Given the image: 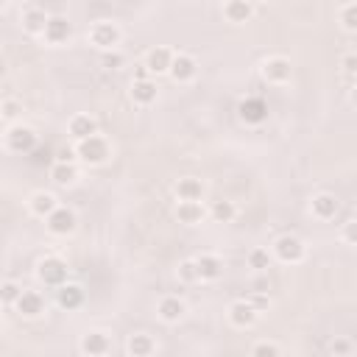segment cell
Masks as SVG:
<instances>
[{
    "label": "cell",
    "mask_w": 357,
    "mask_h": 357,
    "mask_svg": "<svg viewBox=\"0 0 357 357\" xmlns=\"http://www.w3.org/2000/svg\"><path fill=\"white\" fill-rule=\"evenodd\" d=\"M173 192H176L178 201H201L204 192H206V187H204L201 178H195V176H184V178L176 181Z\"/></svg>",
    "instance_id": "obj_23"
},
{
    "label": "cell",
    "mask_w": 357,
    "mask_h": 357,
    "mask_svg": "<svg viewBox=\"0 0 357 357\" xmlns=\"http://www.w3.org/2000/svg\"><path fill=\"white\" fill-rule=\"evenodd\" d=\"M243 298H245L257 312H265V310L271 307V296H268V293H254V290H251V293H248V296H243Z\"/></svg>",
    "instance_id": "obj_36"
},
{
    "label": "cell",
    "mask_w": 357,
    "mask_h": 357,
    "mask_svg": "<svg viewBox=\"0 0 357 357\" xmlns=\"http://www.w3.org/2000/svg\"><path fill=\"white\" fill-rule=\"evenodd\" d=\"M45 226H47V231L53 234V237H70L75 229H78V215L70 209V206H59L47 220H45Z\"/></svg>",
    "instance_id": "obj_7"
},
{
    "label": "cell",
    "mask_w": 357,
    "mask_h": 357,
    "mask_svg": "<svg viewBox=\"0 0 357 357\" xmlns=\"http://www.w3.org/2000/svg\"><path fill=\"white\" fill-rule=\"evenodd\" d=\"M156 312H159V318H162L165 324H178V321L184 318V312H187V304H184L178 296H165V298L159 301Z\"/></svg>",
    "instance_id": "obj_26"
},
{
    "label": "cell",
    "mask_w": 357,
    "mask_h": 357,
    "mask_svg": "<svg viewBox=\"0 0 357 357\" xmlns=\"http://www.w3.org/2000/svg\"><path fill=\"white\" fill-rule=\"evenodd\" d=\"M349 100H351V103H354V106H357V84H354V86H351V92H349Z\"/></svg>",
    "instance_id": "obj_40"
},
{
    "label": "cell",
    "mask_w": 357,
    "mask_h": 357,
    "mask_svg": "<svg viewBox=\"0 0 357 357\" xmlns=\"http://www.w3.org/2000/svg\"><path fill=\"white\" fill-rule=\"evenodd\" d=\"M259 75H262V81L279 86V84H287L293 78V64L284 56H268L262 61V67H259Z\"/></svg>",
    "instance_id": "obj_6"
},
{
    "label": "cell",
    "mask_w": 357,
    "mask_h": 357,
    "mask_svg": "<svg viewBox=\"0 0 357 357\" xmlns=\"http://www.w3.org/2000/svg\"><path fill=\"white\" fill-rule=\"evenodd\" d=\"M20 112H22V103H20V100H14V98H6V100L0 103V117H3V126H6V128H8V126H17Z\"/></svg>",
    "instance_id": "obj_29"
},
{
    "label": "cell",
    "mask_w": 357,
    "mask_h": 357,
    "mask_svg": "<svg viewBox=\"0 0 357 357\" xmlns=\"http://www.w3.org/2000/svg\"><path fill=\"white\" fill-rule=\"evenodd\" d=\"M340 67H343L346 75H357V53H346L340 59Z\"/></svg>",
    "instance_id": "obj_39"
},
{
    "label": "cell",
    "mask_w": 357,
    "mask_h": 357,
    "mask_svg": "<svg viewBox=\"0 0 357 357\" xmlns=\"http://www.w3.org/2000/svg\"><path fill=\"white\" fill-rule=\"evenodd\" d=\"M209 218H212L215 223H231V220L237 218V206H234V201H226V198L212 201V206H209Z\"/></svg>",
    "instance_id": "obj_28"
},
{
    "label": "cell",
    "mask_w": 357,
    "mask_h": 357,
    "mask_svg": "<svg viewBox=\"0 0 357 357\" xmlns=\"http://www.w3.org/2000/svg\"><path fill=\"white\" fill-rule=\"evenodd\" d=\"M254 14H257V6L248 3V0H229V3H223V17L229 22H234V25L248 22Z\"/></svg>",
    "instance_id": "obj_25"
},
{
    "label": "cell",
    "mask_w": 357,
    "mask_h": 357,
    "mask_svg": "<svg viewBox=\"0 0 357 357\" xmlns=\"http://www.w3.org/2000/svg\"><path fill=\"white\" fill-rule=\"evenodd\" d=\"M354 220H357V218H354Z\"/></svg>",
    "instance_id": "obj_41"
},
{
    "label": "cell",
    "mask_w": 357,
    "mask_h": 357,
    "mask_svg": "<svg viewBox=\"0 0 357 357\" xmlns=\"http://www.w3.org/2000/svg\"><path fill=\"white\" fill-rule=\"evenodd\" d=\"M337 22L343 25V31L357 33V3H346V6H340V11H337Z\"/></svg>",
    "instance_id": "obj_30"
},
{
    "label": "cell",
    "mask_w": 357,
    "mask_h": 357,
    "mask_svg": "<svg viewBox=\"0 0 357 357\" xmlns=\"http://www.w3.org/2000/svg\"><path fill=\"white\" fill-rule=\"evenodd\" d=\"M176 276H178V282H184V284L201 282V276H198V265H195V257H192V259H181V262H178V268H176Z\"/></svg>",
    "instance_id": "obj_31"
},
{
    "label": "cell",
    "mask_w": 357,
    "mask_h": 357,
    "mask_svg": "<svg viewBox=\"0 0 357 357\" xmlns=\"http://www.w3.org/2000/svg\"><path fill=\"white\" fill-rule=\"evenodd\" d=\"M173 215H176L178 223H184V226H195V223H201L209 212L204 209L201 201H178L176 209H173Z\"/></svg>",
    "instance_id": "obj_20"
},
{
    "label": "cell",
    "mask_w": 357,
    "mask_h": 357,
    "mask_svg": "<svg viewBox=\"0 0 357 357\" xmlns=\"http://www.w3.org/2000/svg\"><path fill=\"white\" fill-rule=\"evenodd\" d=\"M271 254H273L279 262H284V265H296V262H301V259L307 257V245H304V240L296 237V234H282V237L273 240Z\"/></svg>",
    "instance_id": "obj_5"
},
{
    "label": "cell",
    "mask_w": 357,
    "mask_h": 357,
    "mask_svg": "<svg viewBox=\"0 0 357 357\" xmlns=\"http://www.w3.org/2000/svg\"><path fill=\"white\" fill-rule=\"evenodd\" d=\"M56 304L61 307V310H78L81 304H84V287L81 284H75V282H67V284H61L59 290H56Z\"/></svg>",
    "instance_id": "obj_24"
},
{
    "label": "cell",
    "mask_w": 357,
    "mask_h": 357,
    "mask_svg": "<svg viewBox=\"0 0 357 357\" xmlns=\"http://www.w3.org/2000/svg\"><path fill=\"white\" fill-rule=\"evenodd\" d=\"M70 268H67V262L61 259V257H56V254H50V257H42L39 262H36V279L45 284V287H61V284H67L70 279Z\"/></svg>",
    "instance_id": "obj_3"
},
{
    "label": "cell",
    "mask_w": 357,
    "mask_h": 357,
    "mask_svg": "<svg viewBox=\"0 0 357 357\" xmlns=\"http://www.w3.org/2000/svg\"><path fill=\"white\" fill-rule=\"evenodd\" d=\"M14 310L22 315V318H39L45 312V296L39 290H22L20 301L14 304Z\"/></svg>",
    "instance_id": "obj_17"
},
{
    "label": "cell",
    "mask_w": 357,
    "mask_h": 357,
    "mask_svg": "<svg viewBox=\"0 0 357 357\" xmlns=\"http://www.w3.org/2000/svg\"><path fill=\"white\" fill-rule=\"evenodd\" d=\"M251 357H279V346L273 340H259V343H254Z\"/></svg>",
    "instance_id": "obj_35"
},
{
    "label": "cell",
    "mask_w": 357,
    "mask_h": 357,
    "mask_svg": "<svg viewBox=\"0 0 357 357\" xmlns=\"http://www.w3.org/2000/svg\"><path fill=\"white\" fill-rule=\"evenodd\" d=\"M50 178H53V184H59V187L75 184V178H78L75 162H53V165H50Z\"/></svg>",
    "instance_id": "obj_27"
},
{
    "label": "cell",
    "mask_w": 357,
    "mask_h": 357,
    "mask_svg": "<svg viewBox=\"0 0 357 357\" xmlns=\"http://www.w3.org/2000/svg\"><path fill=\"white\" fill-rule=\"evenodd\" d=\"M59 206H61V204H59L56 192H50V190H36V192H31V198H28L31 215H33V218H42V220H47Z\"/></svg>",
    "instance_id": "obj_11"
},
{
    "label": "cell",
    "mask_w": 357,
    "mask_h": 357,
    "mask_svg": "<svg viewBox=\"0 0 357 357\" xmlns=\"http://www.w3.org/2000/svg\"><path fill=\"white\" fill-rule=\"evenodd\" d=\"M3 142H6V151H11V153H31V151L36 148L39 137H36V131H33L31 126L17 123V126H8V128H6Z\"/></svg>",
    "instance_id": "obj_4"
},
{
    "label": "cell",
    "mask_w": 357,
    "mask_h": 357,
    "mask_svg": "<svg viewBox=\"0 0 357 357\" xmlns=\"http://www.w3.org/2000/svg\"><path fill=\"white\" fill-rule=\"evenodd\" d=\"M86 39H89V45H95L100 53H109V50H117L120 39H123V31H120V25L112 22V20H98V22L89 25Z\"/></svg>",
    "instance_id": "obj_1"
},
{
    "label": "cell",
    "mask_w": 357,
    "mask_h": 357,
    "mask_svg": "<svg viewBox=\"0 0 357 357\" xmlns=\"http://www.w3.org/2000/svg\"><path fill=\"white\" fill-rule=\"evenodd\" d=\"M271 265V254H268V248H251L248 251V268H254V271H265Z\"/></svg>",
    "instance_id": "obj_33"
},
{
    "label": "cell",
    "mask_w": 357,
    "mask_h": 357,
    "mask_svg": "<svg viewBox=\"0 0 357 357\" xmlns=\"http://www.w3.org/2000/svg\"><path fill=\"white\" fill-rule=\"evenodd\" d=\"M20 20H22V31H25V33L42 36V33H45V25H47V20H50V14H47L45 8H39V6H25Z\"/></svg>",
    "instance_id": "obj_15"
},
{
    "label": "cell",
    "mask_w": 357,
    "mask_h": 357,
    "mask_svg": "<svg viewBox=\"0 0 357 357\" xmlns=\"http://www.w3.org/2000/svg\"><path fill=\"white\" fill-rule=\"evenodd\" d=\"M42 39H45L47 45H67V42L73 39V22H70V17H64V14H50Z\"/></svg>",
    "instance_id": "obj_9"
},
{
    "label": "cell",
    "mask_w": 357,
    "mask_h": 357,
    "mask_svg": "<svg viewBox=\"0 0 357 357\" xmlns=\"http://www.w3.org/2000/svg\"><path fill=\"white\" fill-rule=\"evenodd\" d=\"M128 98H131V103H137V106H151V103H156V98H159V86H156L153 78H148V81H131Z\"/></svg>",
    "instance_id": "obj_18"
},
{
    "label": "cell",
    "mask_w": 357,
    "mask_h": 357,
    "mask_svg": "<svg viewBox=\"0 0 357 357\" xmlns=\"http://www.w3.org/2000/svg\"><path fill=\"white\" fill-rule=\"evenodd\" d=\"M337 209H340V201H337L332 192H318V195H312V201H310V212H312V218H318V220H332V218L337 215Z\"/></svg>",
    "instance_id": "obj_16"
},
{
    "label": "cell",
    "mask_w": 357,
    "mask_h": 357,
    "mask_svg": "<svg viewBox=\"0 0 357 357\" xmlns=\"http://www.w3.org/2000/svg\"><path fill=\"white\" fill-rule=\"evenodd\" d=\"M126 61V56L120 50H109V53H100V67L103 70H120Z\"/></svg>",
    "instance_id": "obj_34"
},
{
    "label": "cell",
    "mask_w": 357,
    "mask_h": 357,
    "mask_svg": "<svg viewBox=\"0 0 357 357\" xmlns=\"http://www.w3.org/2000/svg\"><path fill=\"white\" fill-rule=\"evenodd\" d=\"M195 265H198L201 282H218L223 276V259L218 254H198L195 257Z\"/></svg>",
    "instance_id": "obj_21"
},
{
    "label": "cell",
    "mask_w": 357,
    "mask_h": 357,
    "mask_svg": "<svg viewBox=\"0 0 357 357\" xmlns=\"http://www.w3.org/2000/svg\"><path fill=\"white\" fill-rule=\"evenodd\" d=\"M173 59H176V53H173L170 47L156 45V47H151V50L145 53L142 64L148 67V73H151V75H167V73H170V67H173Z\"/></svg>",
    "instance_id": "obj_10"
},
{
    "label": "cell",
    "mask_w": 357,
    "mask_h": 357,
    "mask_svg": "<svg viewBox=\"0 0 357 357\" xmlns=\"http://www.w3.org/2000/svg\"><path fill=\"white\" fill-rule=\"evenodd\" d=\"M167 75H170L176 84H190V81L198 75V61H195L190 53H176L173 67H170Z\"/></svg>",
    "instance_id": "obj_14"
},
{
    "label": "cell",
    "mask_w": 357,
    "mask_h": 357,
    "mask_svg": "<svg viewBox=\"0 0 357 357\" xmlns=\"http://www.w3.org/2000/svg\"><path fill=\"white\" fill-rule=\"evenodd\" d=\"M75 156H78L81 165H86V167H98V165L109 162V156H112V145H109L106 137L95 134V137L84 139V142H75Z\"/></svg>",
    "instance_id": "obj_2"
},
{
    "label": "cell",
    "mask_w": 357,
    "mask_h": 357,
    "mask_svg": "<svg viewBox=\"0 0 357 357\" xmlns=\"http://www.w3.org/2000/svg\"><path fill=\"white\" fill-rule=\"evenodd\" d=\"M20 296H22V287H20L14 279H6L3 287H0V298H3V304H6V307H14V304L20 301Z\"/></svg>",
    "instance_id": "obj_32"
},
{
    "label": "cell",
    "mask_w": 357,
    "mask_h": 357,
    "mask_svg": "<svg viewBox=\"0 0 357 357\" xmlns=\"http://www.w3.org/2000/svg\"><path fill=\"white\" fill-rule=\"evenodd\" d=\"M112 349V337L103 332V329H89L84 337H81V351L84 357H106Z\"/></svg>",
    "instance_id": "obj_13"
},
{
    "label": "cell",
    "mask_w": 357,
    "mask_h": 357,
    "mask_svg": "<svg viewBox=\"0 0 357 357\" xmlns=\"http://www.w3.org/2000/svg\"><path fill=\"white\" fill-rule=\"evenodd\" d=\"M226 315H229V324H231V326H237V329H248V326H254V324H257V318H259V312H257L245 298L231 301V304H229V310H226Z\"/></svg>",
    "instance_id": "obj_12"
},
{
    "label": "cell",
    "mask_w": 357,
    "mask_h": 357,
    "mask_svg": "<svg viewBox=\"0 0 357 357\" xmlns=\"http://www.w3.org/2000/svg\"><path fill=\"white\" fill-rule=\"evenodd\" d=\"M349 349H351V343H349L346 337H335V340H332V357H346Z\"/></svg>",
    "instance_id": "obj_38"
},
{
    "label": "cell",
    "mask_w": 357,
    "mask_h": 357,
    "mask_svg": "<svg viewBox=\"0 0 357 357\" xmlns=\"http://www.w3.org/2000/svg\"><path fill=\"white\" fill-rule=\"evenodd\" d=\"M340 237H343L349 245H357V220H354V218L343 223V229H340Z\"/></svg>",
    "instance_id": "obj_37"
},
{
    "label": "cell",
    "mask_w": 357,
    "mask_h": 357,
    "mask_svg": "<svg viewBox=\"0 0 357 357\" xmlns=\"http://www.w3.org/2000/svg\"><path fill=\"white\" fill-rule=\"evenodd\" d=\"M126 351H128V357H153L156 340L148 332H131L126 340Z\"/></svg>",
    "instance_id": "obj_22"
},
{
    "label": "cell",
    "mask_w": 357,
    "mask_h": 357,
    "mask_svg": "<svg viewBox=\"0 0 357 357\" xmlns=\"http://www.w3.org/2000/svg\"><path fill=\"white\" fill-rule=\"evenodd\" d=\"M268 114H271V109H268V103L262 100V98H243L240 103H237V117L245 123V126H262L265 120H268Z\"/></svg>",
    "instance_id": "obj_8"
},
{
    "label": "cell",
    "mask_w": 357,
    "mask_h": 357,
    "mask_svg": "<svg viewBox=\"0 0 357 357\" xmlns=\"http://www.w3.org/2000/svg\"><path fill=\"white\" fill-rule=\"evenodd\" d=\"M67 131H70V137L75 142H84V139H89V137L98 134V120L92 114H73Z\"/></svg>",
    "instance_id": "obj_19"
}]
</instances>
